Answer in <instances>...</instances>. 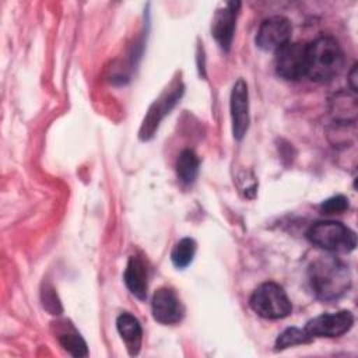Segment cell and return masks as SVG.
<instances>
[{
  "label": "cell",
  "mask_w": 358,
  "mask_h": 358,
  "mask_svg": "<svg viewBox=\"0 0 358 358\" xmlns=\"http://www.w3.org/2000/svg\"><path fill=\"white\" fill-rule=\"evenodd\" d=\"M197 245L192 238H182L171 252V260L176 268L187 267L196 255Z\"/></svg>",
  "instance_id": "obj_16"
},
{
  "label": "cell",
  "mask_w": 358,
  "mask_h": 358,
  "mask_svg": "<svg viewBox=\"0 0 358 358\" xmlns=\"http://www.w3.org/2000/svg\"><path fill=\"white\" fill-rule=\"evenodd\" d=\"M354 324V316L350 310H338L334 313H322L310 319L305 330L310 337H338L347 333Z\"/></svg>",
  "instance_id": "obj_8"
},
{
  "label": "cell",
  "mask_w": 358,
  "mask_h": 358,
  "mask_svg": "<svg viewBox=\"0 0 358 358\" xmlns=\"http://www.w3.org/2000/svg\"><path fill=\"white\" fill-rule=\"evenodd\" d=\"M57 340H59L60 345L70 355L77 357V358L88 355L87 343L84 341V338L80 336V333L76 330V327L73 324H70V323L67 324V322H64V324L59 326Z\"/></svg>",
  "instance_id": "obj_14"
},
{
  "label": "cell",
  "mask_w": 358,
  "mask_h": 358,
  "mask_svg": "<svg viewBox=\"0 0 358 358\" xmlns=\"http://www.w3.org/2000/svg\"><path fill=\"white\" fill-rule=\"evenodd\" d=\"M308 281L316 298L331 302L350 289L351 271L347 264L333 256L319 257L308 268Z\"/></svg>",
  "instance_id": "obj_1"
},
{
  "label": "cell",
  "mask_w": 358,
  "mask_h": 358,
  "mask_svg": "<svg viewBox=\"0 0 358 358\" xmlns=\"http://www.w3.org/2000/svg\"><path fill=\"white\" fill-rule=\"evenodd\" d=\"M312 341H313V337H310L305 329L288 327L277 337L274 350L282 351L285 348H289L294 345H301V344H309Z\"/></svg>",
  "instance_id": "obj_17"
},
{
  "label": "cell",
  "mask_w": 358,
  "mask_h": 358,
  "mask_svg": "<svg viewBox=\"0 0 358 358\" xmlns=\"http://www.w3.org/2000/svg\"><path fill=\"white\" fill-rule=\"evenodd\" d=\"M306 239L327 252H352L357 235L347 225L337 221H317L306 231Z\"/></svg>",
  "instance_id": "obj_3"
},
{
  "label": "cell",
  "mask_w": 358,
  "mask_h": 358,
  "mask_svg": "<svg viewBox=\"0 0 358 358\" xmlns=\"http://www.w3.org/2000/svg\"><path fill=\"white\" fill-rule=\"evenodd\" d=\"M183 94V85L180 83H176L169 91L164 92L148 109L141 127H140V138L141 140H150L155 130L159 126V122L169 113V110L176 105V102L180 99Z\"/></svg>",
  "instance_id": "obj_7"
},
{
  "label": "cell",
  "mask_w": 358,
  "mask_h": 358,
  "mask_svg": "<svg viewBox=\"0 0 358 358\" xmlns=\"http://www.w3.org/2000/svg\"><path fill=\"white\" fill-rule=\"evenodd\" d=\"M241 3H227L222 8L217 10L213 22H211V35L217 41V43L224 49L228 50L232 43L234 31H235V21H236V13Z\"/></svg>",
  "instance_id": "obj_11"
},
{
  "label": "cell",
  "mask_w": 358,
  "mask_h": 358,
  "mask_svg": "<svg viewBox=\"0 0 358 358\" xmlns=\"http://www.w3.org/2000/svg\"><path fill=\"white\" fill-rule=\"evenodd\" d=\"M42 303L46 310H49L52 315H60L62 313V305L56 295V291L50 285H45L42 289Z\"/></svg>",
  "instance_id": "obj_19"
},
{
  "label": "cell",
  "mask_w": 358,
  "mask_h": 358,
  "mask_svg": "<svg viewBox=\"0 0 358 358\" xmlns=\"http://www.w3.org/2000/svg\"><path fill=\"white\" fill-rule=\"evenodd\" d=\"M348 77H350V78H348L350 87H351V90H352V92L355 94V92H357V64L352 66V69H351Z\"/></svg>",
  "instance_id": "obj_20"
},
{
  "label": "cell",
  "mask_w": 358,
  "mask_h": 358,
  "mask_svg": "<svg viewBox=\"0 0 358 358\" xmlns=\"http://www.w3.org/2000/svg\"><path fill=\"white\" fill-rule=\"evenodd\" d=\"M292 27L288 18L282 15H273L260 24L255 42L262 50L275 53L280 48L289 42Z\"/></svg>",
  "instance_id": "obj_6"
},
{
  "label": "cell",
  "mask_w": 358,
  "mask_h": 358,
  "mask_svg": "<svg viewBox=\"0 0 358 358\" xmlns=\"http://www.w3.org/2000/svg\"><path fill=\"white\" fill-rule=\"evenodd\" d=\"M275 73L287 81H298L308 74V43L288 42L275 52Z\"/></svg>",
  "instance_id": "obj_5"
},
{
  "label": "cell",
  "mask_w": 358,
  "mask_h": 358,
  "mask_svg": "<svg viewBox=\"0 0 358 358\" xmlns=\"http://www.w3.org/2000/svg\"><path fill=\"white\" fill-rule=\"evenodd\" d=\"M231 120L235 140H242L249 127V92L246 83L239 78L231 91Z\"/></svg>",
  "instance_id": "obj_10"
},
{
  "label": "cell",
  "mask_w": 358,
  "mask_h": 358,
  "mask_svg": "<svg viewBox=\"0 0 358 358\" xmlns=\"http://www.w3.org/2000/svg\"><path fill=\"white\" fill-rule=\"evenodd\" d=\"M151 312L158 323L176 324L183 319L185 308L172 288L161 287L152 295Z\"/></svg>",
  "instance_id": "obj_9"
},
{
  "label": "cell",
  "mask_w": 358,
  "mask_h": 358,
  "mask_svg": "<svg viewBox=\"0 0 358 358\" xmlns=\"http://www.w3.org/2000/svg\"><path fill=\"white\" fill-rule=\"evenodd\" d=\"M116 329L130 355H137L141 347L143 329L137 317L129 312H123L116 319Z\"/></svg>",
  "instance_id": "obj_13"
},
{
  "label": "cell",
  "mask_w": 358,
  "mask_h": 358,
  "mask_svg": "<svg viewBox=\"0 0 358 358\" xmlns=\"http://www.w3.org/2000/svg\"><path fill=\"white\" fill-rule=\"evenodd\" d=\"M249 305L256 315L264 319H282L292 312V303L284 288L273 281L260 284L250 295Z\"/></svg>",
  "instance_id": "obj_4"
},
{
  "label": "cell",
  "mask_w": 358,
  "mask_h": 358,
  "mask_svg": "<svg viewBox=\"0 0 358 358\" xmlns=\"http://www.w3.org/2000/svg\"><path fill=\"white\" fill-rule=\"evenodd\" d=\"M344 66V53L333 36H319L308 43V74L312 81L333 80Z\"/></svg>",
  "instance_id": "obj_2"
},
{
  "label": "cell",
  "mask_w": 358,
  "mask_h": 358,
  "mask_svg": "<svg viewBox=\"0 0 358 358\" xmlns=\"http://www.w3.org/2000/svg\"><path fill=\"white\" fill-rule=\"evenodd\" d=\"M123 280L127 287V289L140 301H144L147 298V289H148V274L145 263L138 256H130L129 262L126 264Z\"/></svg>",
  "instance_id": "obj_12"
},
{
  "label": "cell",
  "mask_w": 358,
  "mask_h": 358,
  "mask_svg": "<svg viewBox=\"0 0 358 358\" xmlns=\"http://www.w3.org/2000/svg\"><path fill=\"white\" fill-rule=\"evenodd\" d=\"M200 161L192 150H183L176 159V175L180 182L190 185L196 180Z\"/></svg>",
  "instance_id": "obj_15"
},
{
  "label": "cell",
  "mask_w": 358,
  "mask_h": 358,
  "mask_svg": "<svg viewBox=\"0 0 358 358\" xmlns=\"http://www.w3.org/2000/svg\"><path fill=\"white\" fill-rule=\"evenodd\" d=\"M347 208H348V199L343 194L333 196L320 204V211L323 214H340Z\"/></svg>",
  "instance_id": "obj_18"
}]
</instances>
